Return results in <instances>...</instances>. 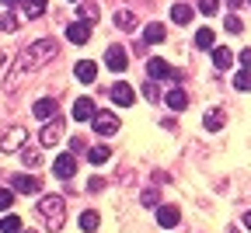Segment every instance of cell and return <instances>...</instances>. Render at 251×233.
Instances as JSON below:
<instances>
[{
  "mask_svg": "<svg viewBox=\"0 0 251 233\" xmlns=\"http://www.w3.org/2000/svg\"><path fill=\"white\" fill-rule=\"evenodd\" d=\"M143 97H147L150 105L161 101V87H157V80H147V84H143Z\"/></svg>",
  "mask_w": 251,
  "mask_h": 233,
  "instance_id": "cell-26",
  "label": "cell"
},
{
  "mask_svg": "<svg viewBox=\"0 0 251 233\" xmlns=\"http://www.w3.org/2000/svg\"><path fill=\"white\" fill-rule=\"evenodd\" d=\"M4 28H11V31H14V28H18V18H14V11H11V14H7V18H4Z\"/></svg>",
  "mask_w": 251,
  "mask_h": 233,
  "instance_id": "cell-36",
  "label": "cell"
},
{
  "mask_svg": "<svg viewBox=\"0 0 251 233\" xmlns=\"http://www.w3.org/2000/svg\"><path fill=\"white\" fill-rule=\"evenodd\" d=\"M108 157H112L108 146H91V150H87V160H91V163H105Z\"/></svg>",
  "mask_w": 251,
  "mask_h": 233,
  "instance_id": "cell-24",
  "label": "cell"
},
{
  "mask_svg": "<svg viewBox=\"0 0 251 233\" xmlns=\"http://www.w3.org/2000/svg\"><path fill=\"white\" fill-rule=\"evenodd\" d=\"M25 140H28L25 125H11V129H4V136H0V150H4V153H21Z\"/></svg>",
  "mask_w": 251,
  "mask_h": 233,
  "instance_id": "cell-3",
  "label": "cell"
},
{
  "mask_svg": "<svg viewBox=\"0 0 251 233\" xmlns=\"http://www.w3.org/2000/svg\"><path fill=\"white\" fill-rule=\"evenodd\" d=\"M108 94H112V101H115V105H133V101H136L133 87H129V84H122V80H119V84H115Z\"/></svg>",
  "mask_w": 251,
  "mask_h": 233,
  "instance_id": "cell-10",
  "label": "cell"
},
{
  "mask_svg": "<svg viewBox=\"0 0 251 233\" xmlns=\"http://www.w3.org/2000/svg\"><path fill=\"white\" fill-rule=\"evenodd\" d=\"M115 24H119V28H126V31H129V28H136L133 11H119V14H115Z\"/></svg>",
  "mask_w": 251,
  "mask_h": 233,
  "instance_id": "cell-27",
  "label": "cell"
},
{
  "mask_svg": "<svg viewBox=\"0 0 251 233\" xmlns=\"http://www.w3.org/2000/svg\"><path fill=\"white\" fill-rule=\"evenodd\" d=\"M11 206H14V191L0 188V212H4V209H11Z\"/></svg>",
  "mask_w": 251,
  "mask_h": 233,
  "instance_id": "cell-32",
  "label": "cell"
},
{
  "mask_svg": "<svg viewBox=\"0 0 251 233\" xmlns=\"http://www.w3.org/2000/svg\"><path fill=\"white\" fill-rule=\"evenodd\" d=\"M21 160L28 163V167H39V163H42V150L39 146H25L21 150Z\"/></svg>",
  "mask_w": 251,
  "mask_h": 233,
  "instance_id": "cell-21",
  "label": "cell"
},
{
  "mask_svg": "<svg viewBox=\"0 0 251 233\" xmlns=\"http://www.w3.org/2000/svg\"><path fill=\"white\" fill-rule=\"evenodd\" d=\"M234 87H237V91H251V70H237Z\"/></svg>",
  "mask_w": 251,
  "mask_h": 233,
  "instance_id": "cell-29",
  "label": "cell"
},
{
  "mask_svg": "<svg viewBox=\"0 0 251 233\" xmlns=\"http://www.w3.org/2000/svg\"><path fill=\"white\" fill-rule=\"evenodd\" d=\"M63 129H67V122H63L59 115L52 118V122H46V129H42V140H39V146L46 150V146H56L59 140H63Z\"/></svg>",
  "mask_w": 251,
  "mask_h": 233,
  "instance_id": "cell-4",
  "label": "cell"
},
{
  "mask_svg": "<svg viewBox=\"0 0 251 233\" xmlns=\"http://www.w3.org/2000/svg\"><path fill=\"white\" fill-rule=\"evenodd\" d=\"M178 219H181V212H178L175 206H157V223H161L164 230L178 226Z\"/></svg>",
  "mask_w": 251,
  "mask_h": 233,
  "instance_id": "cell-14",
  "label": "cell"
},
{
  "mask_svg": "<svg viewBox=\"0 0 251 233\" xmlns=\"http://www.w3.org/2000/svg\"><path fill=\"white\" fill-rule=\"evenodd\" d=\"M80 230H84V233H94V230H98V212H94V209L80 212Z\"/></svg>",
  "mask_w": 251,
  "mask_h": 233,
  "instance_id": "cell-23",
  "label": "cell"
},
{
  "mask_svg": "<svg viewBox=\"0 0 251 233\" xmlns=\"http://www.w3.org/2000/svg\"><path fill=\"white\" fill-rule=\"evenodd\" d=\"M171 21H175V24H188V21H192V7L175 4V7H171Z\"/></svg>",
  "mask_w": 251,
  "mask_h": 233,
  "instance_id": "cell-20",
  "label": "cell"
},
{
  "mask_svg": "<svg viewBox=\"0 0 251 233\" xmlns=\"http://www.w3.org/2000/svg\"><path fill=\"white\" fill-rule=\"evenodd\" d=\"M230 233H237V230H230Z\"/></svg>",
  "mask_w": 251,
  "mask_h": 233,
  "instance_id": "cell-41",
  "label": "cell"
},
{
  "mask_svg": "<svg viewBox=\"0 0 251 233\" xmlns=\"http://www.w3.org/2000/svg\"><path fill=\"white\" fill-rule=\"evenodd\" d=\"M39 216H42V223H46L49 233L63 230V219H67V198H63V195H42Z\"/></svg>",
  "mask_w": 251,
  "mask_h": 233,
  "instance_id": "cell-1",
  "label": "cell"
},
{
  "mask_svg": "<svg viewBox=\"0 0 251 233\" xmlns=\"http://www.w3.org/2000/svg\"><path fill=\"white\" fill-rule=\"evenodd\" d=\"M94 115H98V112H94V101H91V97H77V101H74V118H77V122H87V118H94Z\"/></svg>",
  "mask_w": 251,
  "mask_h": 233,
  "instance_id": "cell-13",
  "label": "cell"
},
{
  "mask_svg": "<svg viewBox=\"0 0 251 233\" xmlns=\"http://www.w3.org/2000/svg\"><path fill=\"white\" fill-rule=\"evenodd\" d=\"M21 233H35V230H21Z\"/></svg>",
  "mask_w": 251,
  "mask_h": 233,
  "instance_id": "cell-40",
  "label": "cell"
},
{
  "mask_svg": "<svg viewBox=\"0 0 251 233\" xmlns=\"http://www.w3.org/2000/svg\"><path fill=\"white\" fill-rule=\"evenodd\" d=\"M4 4H7V7H14V4H18V0H4Z\"/></svg>",
  "mask_w": 251,
  "mask_h": 233,
  "instance_id": "cell-39",
  "label": "cell"
},
{
  "mask_svg": "<svg viewBox=\"0 0 251 233\" xmlns=\"http://www.w3.org/2000/svg\"><path fill=\"white\" fill-rule=\"evenodd\" d=\"M74 73H77V80H80V84H94V77H98V63H91V59H80Z\"/></svg>",
  "mask_w": 251,
  "mask_h": 233,
  "instance_id": "cell-15",
  "label": "cell"
},
{
  "mask_svg": "<svg viewBox=\"0 0 251 233\" xmlns=\"http://www.w3.org/2000/svg\"><path fill=\"white\" fill-rule=\"evenodd\" d=\"M213 42H216L213 28H199V31H196V46H199V49H213Z\"/></svg>",
  "mask_w": 251,
  "mask_h": 233,
  "instance_id": "cell-22",
  "label": "cell"
},
{
  "mask_svg": "<svg viewBox=\"0 0 251 233\" xmlns=\"http://www.w3.org/2000/svg\"><path fill=\"white\" fill-rule=\"evenodd\" d=\"M52 171H56V178L70 181V178L77 174V160H74L70 153H59V157H56V163H52Z\"/></svg>",
  "mask_w": 251,
  "mask_h": 233,
  "instance_id": "cell-8",
  "label": "cell"
},
{
  "mask_svg": "<svg viewBox=\"0 0 251 233\" xmlns=\"http://www.w3.org/2000/svg\"><path fill=\"white\" fill-rule=\"evenodd\" d=\"M31 112H35V118L52 122V118H56V101H52V97H39V101L31 105Z\"/></svg>",
  "mask_w": 251,
  "mask_h": 233,
  "instance_id": "cell-11",
  "label": "cell"
},
{
  "mask_svg": "<svg viewBox=\"0 0 251 233\" xmlns=\"http://www.w3.org/2000/svg\"><path fill=\"white\" fill-rule=\"evenodd\" d=\"M80 21H98V7H77Z\"/></svg>",
  "mask_w": 251,
  "mask_h": 233,
  "instance_id": "cell-33",
  "label": "cell"
},
{
  "mask_svg": "<svg viewBox=\"0 0 251 233\" xmlns=\"http://www.w3.org/2000/svg\"><path fill=\"white\" fill-rule=\"evenodd\" d=\"M164 101H168L175 112H185V108H188V94L178 87V91H168V94H164Z\"/></svg>",
  "mask_w": 251,
  "mask_h": 233,
  "instance_id": "cell-18",
  "label": "cell"
},
{
  "mask_svg": "<svg viewBox=\"0 0 251 233\" xmlns=\"http://www.w3.org/2000/svg\"><path fill=\"white\" fill-rule=\"evenodd\" d=\"M237 59H241V70H251V49H244Z\"/></svg>",
  "mask_w": 251,
  "mask_h": 233,
  "instance_id": "cell-34",
  "label": "cell"
},
{
  "mask_svg": "<svg viewBox=\"0 0 251 233\" xmlns=\"http://www.w3.org/2000/svg\"><path fill=\"white\" fill-rule=\"evenodd\" d=\"M143 206H150V209L157 206V195H153V191H143Z\"/></svg>",
  "mask_w": 251,
  "mask_h": 233,
  "instance_id": "cell-35",
  "label": "cell"
},
{
  "mask_svg": "<svg viewBox=\"0 0 251 233\" xmlns=\"http://www.w3.org/2000/svg\"><path fill=\"white\" fill-rule=\"evenodd\" d=\"M67 39H70L74 46H84V42L91 39V21H74V24H67Z\"/></svg>",
  "mask_w": 251,
  "mask_h": 233,
  "instance_id": "cell-9",
  "label": "cell"
},
{
  "mask_svg": "<svg viewBox=\"0 0 251 233\" xmlns=\"http://www.w3.org/2000/svg\"><path fill=\"white\" fill-rule=\"evenodd\" d=\"M91 122H94V132H98V136H115V132H119V118H115V112H98Z\"/></svg>",
  "mask_w": 251,
  "mask_h": 233,
  "instance_id": "cell-5",
  "label": "cell"
},
{
  "mask_svg": "<svg viewBox=\"0 0 251 233\" xmlns=\"http://www.w3.org/2000/svg\"><path fill=\"white\" fill-rule=\"evenodd\" d=\"M46 11V0H25V14L28 18H39Z\"/></svg>",
  "mask_w": 251,
  "mask_h": 233,
  "instance_id": "cell-28",
  "label": "cell"
},
{
  "mask_svg": "<svg viewBox=\"0 0 251 233\" xmlns=\"http://www.w3.org/2000/svg\"><path fill=\"white\" fill-rule=\"evenodd\" d=\"M224 28L230 31V35H241V28H244V21H241L237 14H227V21H224Z\"/></svg>",
  "mask_w": 251,
  "mask_h": 233,
  "instance_id": "cell-31",
  "label": "cell"
},
{
  "mask_svg": "<svg viewBox=\"0 0 251 233\" xmlns=\"http://www.w3.org/2000/svg\"><path fill=\"white\" fill-rule=\"evenodd\" d=\"M199 14H206V18L220 14V0H199Z\"/></svg>",
  "mask_w": 251,
  "mask_h": 233,
  "instance_id": "cell-30",
  "label": "cell"
},
{
  "mask_svg": "<svg viewBox=\"0 0 251 233\" xmlns=\"http://www.w3.org/2000/svg\"><path fill=\"white\" fill-rule=\"evenodd\" d=\"M244 226H248V230H251V209H248V212H244Z\"/></svg>",
  "mask_w": 251,
  "mask_h": 233,
  "instance_id": "cell-37",
  "label": "cell"
},
{
  "mask_svg": "<svg viewBox=\"0 0 251 233\" xmlns=\"http://www.w3.org/2000/svg\"><path fill=\"white\" fill-rule=\"evenodd\" d=\"M56 52H59V46H56L52 39H39V42H31V46L21 52V66H25V70H39L42 63L56 59Z\"/></svg>",
  "mask_w": 251,
  "mask_h": 233,
  "instance_id": "cell-2",
  "label": "cell"
},
{
  "mask_svg": "<svg viewBox=\"0 0 251 233\" xmlns=\"http://www.w3.org/2000/svg\"><path fill=\"white\" fill-rule=\"evenodd\" d=\"M25 226H21V219L18 216H4L0 219V233H21Z\"/></svg>",
  "mask_w": 251,
  "mask_h": 233,
  "instance_id": "cell-25",
  "label": "cell"
},
{
  "mask_svg": "<svg viewBox=\"0 0 251 233\" xmlns=\"http://www.w3.org/2000/svg\"><path fill=\"white\" fill-rule=\"evenodd\" d=\"M224 118H227V115H224V108H213V112H206V115H202V125H206L209 132H216V129H224Z\"/></svg>",
  "mask_w": 251,
  "mask_h": 233,
  "instance_id": "cell-19",
  "label": "cell"
},
{
  "mask_svg": "<svg viewBox=\"0 0 251 233\" xmlns=\"http://www.w3.org/2000/svg\"><path fill=\"white\" fill-rule=\"evenodd\" d=\"M213 66H216V70H230V66H234V52L224 49V46L213 49Z\"/></svg>",
  "mask_w": 251,
  "mask_h": 233,
  "instance_id": "cell-17",
  "label": "cell"
},
{
  "mask_svg": "<svg viewBox=\"0 0 251 233\" xmlns=\"http://www.w3.org/2000/svg\"><path fill=\"white\" fill-rule=\"evenodd\" d=\"M143 39H147L150 46H161V42L168 39V28H164L161 21H153V24H147V31H143Z\"/></svg>",
  "mask_w": 251,
  "mask_h": 233,
  "instance_id": "cell-16",
  "label": "cell"
},
{
  "mask_svg": "<svg viewBox=\"0 0 251 233\" xmlns=\"http://www.w3.org/2000/svg\"><path fill=\"white\" fill-rule=\"evenodd\" d=\"M42 188V181L35 178V174H18L14 178V191H25V195H35Z\"/></svg>",
  "mask_w": 251,
  "mask_h": 233,
  "instance_id": "cell-12",
  "label": "cell"
},
{
  "mask_svg": "<svg viewBox=\"0 0 251 233\" xmlns=\"http://www.w3.org/2000/svg\"><path fill=\"white\" fill-rule=\"evenodd\" d=\"M227 4H230V7H241V0H227Z\"/></svg>",
  "mask_w": 251,
  "mask_h": 233,
  "instance_id": "cell-38",
  "label": "cell"
},
{
  "mask_svg": "<svg viewBox=\"0 0 251 233\" xmlns=\"http://www.w3.org/2000/svg\"><path fill=\"white\" fill-rule=\"evenodd\" d=\"M105 66H108V70H115V73H122L126 66H129V56H126V49H122V46H108Z\"/></svg>",
  "mask_w": 251,
  "mask_h": 233,
  "instance_id": "cell-7",
  "label": "cell"
},
{
  "mask_svg": "<svg viewBox=\"0 0 251 233\" xmlns=\"http://www.w3.org/2000/svg\"><path fill=\"white\" fill-rule=\"evenodd\" d=\"M147 77L150 80H178V70H171L164 59H150L147 63Z\"/></svg>",
  "mask_w": 251,
  "mask_h": 233,
  "instance_id": "cell-6",
  "label": "cell"
}]
</instances>
